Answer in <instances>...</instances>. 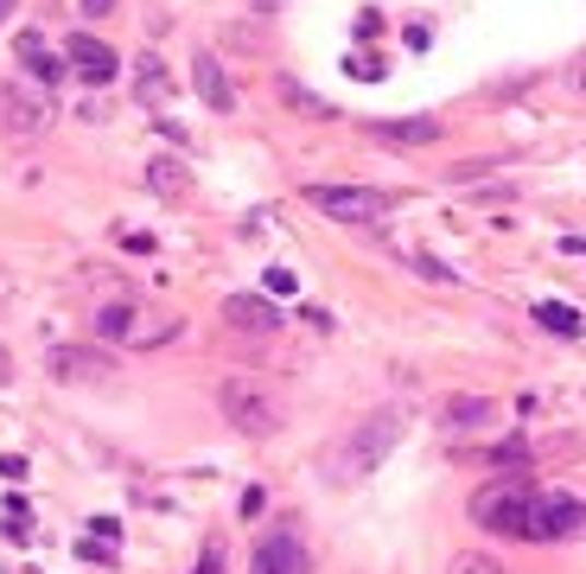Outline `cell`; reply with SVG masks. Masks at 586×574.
Here are the masks:
<instances>
[{
    "mask_svg": "<svg viewBox=\"0 0 586 574\" xmlns=\"http://www.w3.org/2000/svg\"><path fill=\"white\" fill-rule=\"evenodd\" d=\"M402 441V415L396 409H376V415L351 421V434H338L326 454V472L338 479V485H351V479H370L383 459H389V447Z\"/></svg>",
    "mask_w": 586,
    "mask_h": 574,
    "instance_id": "1",
    "label": "cell"
},
{
    "mask_svg": "<svg viewBox=\"0 0 586 574\" xmlns=\"http://www.w3.org/2000/svg\"><path fill=\"white\" fill-rule=\"evenodd\" d=\"M218 409H223V421H230L236 434H249V441H268V434L281 427V396L256 377H223Z\"/></svg>",
    "mask_w": 586,
    "mask_h": 574,
    "instance_id": "2",
    "label": "cell"
},
{
    "mask_svg": "<svg viewBox=\"0 0 586 574\" xmlns=\"http://www.w3.org/2000/svg\"><path fill=\"white\" fill-rule=\"evenodd\" d=\"M529 504H536V485L529 479H491L472 492V524L491 536H523L529 530Z\"/></svg>",
    "mask_w": 586,
    "mask_h": 574,
    "instance_id": "3",
    "label": "cell"
},
{
    "mask_svg": "<svg viewBox=\"0 0 586 574\" xmlns=\"http://www.w3.org/2000/svg\"><path fill=\"white\" fill-rule=\"evenodd\" d=\"M306 204L338 218V224H383L396 211V198L376 186H306Z\"/></svg>",
    "mask_w": 586,
    "mask_h": 574,
    "instance_id": "4",
    "label": "cell"
},
{
    "mask_svg": "<svg viewBox=\"0 0 586 574\" xmlns=\"http://www.w3.org/2000/svg\"><path fill=\"white\" fill-rule=\"evenodd\" d=\"M581 536H586V504L581 497L574 492H536L523 542H581Z\"/></svg>",
    "mask_w": 586,
    "mask_h": 574,
    "instance_id": "5",
    "label": "cell"
},
{
    "mask_svg": "<svg viewBox=\"0 0 586 574\" xmlns=\"http://www.w3.org/2000/svg\"><path fill=\"white\" fill-rule=\"evenodd\" d=\"M0 128L20 134V141L45 134L51 128V90H38V83H0Z\"/></svg>",
    "mask_w": 586,
    "mask_h": 574,
    "instance_id": "6",
    "label": "cell"
},
{
    "mask_svg": "<svg viewBox=\"0 0 586 574\" xmlns=\"http://www.w3.org/2000/svg\"><path fill=\"white\" fill-rule=\"evenodd\" d=\"M45 371L58 383H103L115 371V358L96 351V344H51V351H45Z\"/></svg>",
    "mask_w": 586,
    "mask_h": 574,
    "instance_id": "7",
    "label": "cell"
},
{
    "mask_svg": "<svg viewBox=\"0 0 586 574\" xmlns=\"http://www.w3.org/2000/svg\"><path fill=\"white\" fill-rule=\"evenodd\" d=\"M249 574H313V555L293 530H268L249 555Z\"/></svg>",
    "mask_w": 586,
    "mask_h": 574,
    "instance_id": "8",
    "label": "cell"
},
{
    "mask_svg": "<svg viewBox=\"0 0 586 574\" xmlns=\"http://www.w3.org/2000/svg\"><path fill=\"white\" fill-rule=\"evenodd\" d=\"M65 58H71V71L83 77V83H96V90L115 83V71H121V58H115L103 38H90V33H77L71 45H65Z\"/></svg>",
    "mask_w": 586,
    "mask_h": 574,
    "instance_id": "9",
    "label": "cell"
},
{
    "mask_svg": "<svg viewBox=\"0 0 586 574\" xmlns=\"http://www.w3.org/2000/svg\"><path fill=\"white\" fill-rule=\"evenodd\" d=\"M13 51H20V65H26V77H33L38 90L65 83V71H71V65H65V58L45 45V33H20V38H13Z\"/></svg>",
    "mask_w": 586,
    "mask_h": 574,
    "instance_id": "10",
    "label": "cell"
},
{
    "mask_svg": "<svg viewBox=\"0 0 586 574\" xmlns=\"http://www.w3.org/2000/svg\"><path fill=\"white\" fill-rule=\"evenodd\" d=\"M376 141L389 148H434L440 141V115H402V121H370Z\"/></svg>",
    "mask_w": 586,
    "mask_h": 574,
    "instance_id": "11",
    "label": "cell"
},
{
    "mask_svg": "<svg viewBox=\"0 0 586 574\" xmlns=\"http://www.w3.org/2000/svg\"><path fill=\"white\" fill-rule=\"evenodd\" d=\"M223 319H230L236 332H256V339H268V332L281 326V313L261 301V294H230V301H223Z\"/></svg>",
    "mask_w": 586,
    "mask_h": 574,
    "instance_id": "12",
    "label": "cell"
},
{
    "mask_svg": "<svg viewBox=\"0 0 586 574\" xmlns=\"http://www.w3.org/2000/svg\"><path fill=\"white\" fill-rule=\"evenodd\" d=\"M191 90L204 96V109H211V115H230V109H236V90H230V77H223V65L211 58V51L191 65Z\"/></svg>",
    "mask_w": 586,
    "mask_h": 574,
    "instance_id": "13",
    "label": "cell"
},
{
    "mask_svg": "<svg viewBox=\"0 0 586 574\" xmlns=\"http://www.w3.org/2000/svg\"><path fill=\"white\" fill-rule=\"evenodd\" d=\"M134 96H141L146 109H166L173 103V77H166V65L146 51V58H134Z\"/></svg>",
    "mask_w": 586,
    "mask_h": 574,
    "instance_id": "14",
    "label": "cell"
},
{
    "mask_svg": "<svg viewBox=\"0 0 586 574\" xmlns=\"http://www.w3.org/2000/svg\"><path fill=\"white\" fill-rule=\"evenodd\" d=\"M440 421L466 434V427H484V421H497V402H491V396H446Z\"/></svg>",
    "mask_w": 586,
    "mask_h": 574,
    "instance_id": "15",
    "label": "cell"
},
{
    "mask_svg": "<svg viewBox=\"0 0 586 574\" xmlns=\"http://www.w3.org/2000/svg\"><path fill=\"white\" fill-rule=\"evenodd\" d=\"M146 191H160V198H185L191 179H185V166L173 153H160V160H146Z\"/></svg>",
    "mask_w": 586,
    "mask_h": 574,
    "instance_id": "16",
    "label": "cell"
},
{
    "mask_svg": "<svg viewBox=\"0 0 586 574\" xmlns=\"http://www.w3.org/2000/svg\"><path fill=\"white\" fill-rule=\"evenodd\" d=\"M166 339H179V319H153V313H134V332H128V344L134 351H153V344H166Z\"/></svg>",
    "mask_w": 586,
    "mask_h": 574,
    "instance_id": "17",
    "label": "cell"
},
{
    "mask_svg": "<svg viewBox=\"0 0 586 574\" xmlns=\"http://www.w3.org/2000/svg\"><path fill=\"white\" fill-rule=\"evenodd\" d=\"M536 326H542V332H561V339H581V332H586V319L574 313V306H561V301L536 306Z\"/></svg>",
    "mask_w": 586,
    "mask_h": 574,
    "instance_id": "18",
    "label": "cell"
},
{
    "mask_svg": "<svg viewBox=\"0 0 586 574\" xmlns=\"http://www.w3.org/2000/svg\"><path fill=\"white\" fill-rule=\"evenodd\" d=\"M274 90H281V103H288V109L313 115V121H326V115H331V103H326V96H313V90H306V83H293V77H281Z\"/></svg>",
    "mask_w": 586,
    "mask_h": 574,
    "instance_id": "19",
    "label": "cell"
},
{
    "mask_svg": "<svg viewBox=\"0 0 586 574\" xmlns=\"http://www.w3.org/2000/svg\"><path fill=\"white\" fill-rule=\"evenodd\" d=\"M128 332H134V306L128 301H115L96 313V339H115V344H128Z\"/></svg>",
    "mask_w": 586,
    "mask_h": 574,
    "instance_id": "20",
    "label": "cell"
},
{
    "mask_svg": "<svg viewBox=\"0 0 586 574\" xmlns=\"http://www.w3.org/2000/svg\"><path fill=\"white\" fill-rule=\"evenodd\" d=\"M446 574H504V569H497L491 555H478V549H459V555H453V569H446Z\"/></svg>",
    "mask_w": 586,
    "mask_h": 574,
    "instance_id": "21",
    "label": "cell"
},
{
    "mask_svg": "<svg viewBox=\"0 0 586 574\" xmlns=\"http://www.w3.org/2000/svg\"><path fill=\"white\" fill-rule=\"evenodd\" d=\"M491 459H497V466H523V459H529V447H523V441H504Z\"/></svg>",
    "mask_w": 586,
    "mask_h": 574,
    "instance_id": "22",
    "label": "cell"
},
{
    "mask_svg": "<svg viewBox=\"0 0 586 574\" xmlns=\"http://www.w3.org/2000/svg\"><path fill=\"white\" fill-rule=\"evenodd\" d=\"M414 268H421L427 281H453V268H446V262H434V256H414Z\"/></svg>",
    "mask_w": 586,
    "mask_h": 574,
    "instance_id": "23",
    "label": "cell"
},
{
    "mask_svg": "<svg viewBox=\"0 0 586 574\" xmlns=\"http://www.w3.org/2000/svg\"><path fill=\"white\" fill-rule=\"evenodd\" d=\"M198 574H223V542H211V549H204V562H198Z\"/></svg>",
    "mask_w": 586,
    "mask_h": 574,
    "instance_id": "24",
    "label": "cell"
},
{
    "mask_svg": "<svg viewBox=\"0 0 586 574\" xmlns=\"http://www.w3.org/2000/svg\"><path fill=\"white\" fill-rule=\"evenodd\" d=\"M268 294H293V274H288V268H268Z\"/></svg>",
    "mask_w": 586,
    "mask_h": 574,
    "instance_id": "25",
    "label": "cell"
},
{
    "mask_svg": "<svg viewBox=\"0 0 586 574\" xmlns=\"http://www.w3.org/2000/svg\"><path fill=\"white\" fill-rule=\"evenodd\" d=\"M344 71H358V77H370V83H376V77H383V65H376V58H351Z\"/></svg>",
    "mask_w": 586,
    "mask_h": 574,
    "instance_id": "26",
    "label": "cell"
},
{
    "mask_svg": "<svg viewBox=\"0 0 586 574\" xmlns=\"http://www.w3.org/2000/svg\"><path fill=\"white\" fill-rule=\"evenodd\" d=\"M77 7H83L90 20H103V13H115V0H77Z\"/></svg>",
    "mask_w": 586,
    "mask_h": 574,
    "instance_id": "27",
    "label": "cell"
},
{
    "mask_svg": "<svg viewBox=\"0 0 586 574\" xmlns=\"http://www.w3.org/2000/svg\"><path fill=\"white\" fill-rule=\"evenodd\" d=\"M249 7H256V13H274V7H281V0H249Z\"/></svg>",
    "mask_w": 586,
    "mask_h": 574,
    "instance_id": "28",
    "label": "cell"
},
{
    "mask_svg": "<svg viewBox=\"0 0 586 574\" xmlns=\"http://www.w3.org/2000/svg\"><path fill=\"white\" fill-rule=\"evenodd\" d=\"M13 7H20V0H0V26H7V13H13Z\"/></svg>",
    "mask_w": 586,
    "mask_h": 574,
    "instance_id": "29",
    "label": "cell"
}]
</instances>
